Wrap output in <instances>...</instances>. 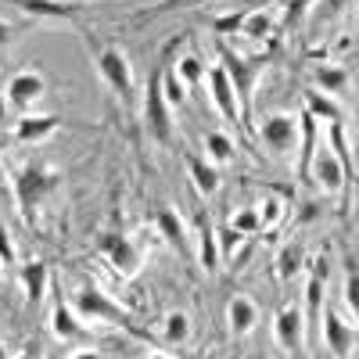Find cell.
I'll list each match as a JSON object with an SVG mask.
<instances>
[{
    "label": "cell",
    "instance_id": "6da1fadb",
    "mask_svg": "<svg viewBox=\"0 0 359 359\" xmlns=\"http://www.w3.org/2000/svg\"><path fill=\"white\" fill-rule=\"evenodd\" d=\"M72 309L90 320V323H111V327H130V316L123 306H115L111 298L97 287V284H86L79 291H72Z\"/></svg>",
    "mask_w": 359,
    "mask_h": 359
},
{
    "label": "cell",
    "instance_id": "7a4b0ae2",
    "mask_svg": "<svg viewBox=\"0 0 359 359\" xmlns=\"http://www.w3.org/2000/svg\"><path fill=\"white\" fill-rule=\"evenodd\" d=\"M57 187V172L47 169V165H25L18 176H15V198H18V208L22 216L29 219L33 216V208Z\"/></svg>",
    "mask_w": 359,
    "mask_h": 359
},
{
    "label": "cell",
    "instance_id": "3957f363",
    "mask_svg": "<svg viewBox=\"0 0 359 359\" xmlns=\"http://www.w3.org/2000/svg\"><path fill=\"white\" fill-rule=\"evenodd\" d=\"M169 101H165V90H162V69L147 79V90H144V115H147V130L158 144H169L172 140V115H169Z\"/></svg>",
    "mask_w": 359,
    "mask_h": 359
},
{
    "label": "cell",
    "instance_id": "277c9868",
    "mask_svg": "<svg viewBox=\"0 0 359 359\" xmlns=\"http://www.w3.org/2000/svg\"><path fill=\"white\" fill-rule=\"evenodd\" d=\"M306 176L323 194H341V187H345V162H341V155L334 151V147L320 144L313 151V158H309V172Z\"/></svg>",
    "mask_w": 359,
    "mask_h": 359
},
{
    "label": "cell",
    "instance_id": "5b68a950",
    "mask_svg": "<svg viewBox=\"0 0 359 359\" xmlns=\"http://www.w3.org/2000/svg\"><path fill=\"white\" fill-rule=\"evenodd\" d=\"M97 69H101V79L111 86V94H118V97L133 94V65L118 47H104L97 54Z\"/></svg>",
    "mask_w": 359,
    "mask_h": 359
},
{
    "label": "cell",
    "instance_id": "8992f818",
    "mask_svg": "<svg viewBox=\"0 0 359 359\" xmlns=\"http://www.w3.org/2000/svg\"><path fill=\"white\" fill-rule=\"evenodd\" d=\"M320 338L323 345L334 352V359H348L355 352V334L352 327L341 320V313L334 306H323V316H320Z\"/></svg>",
    "mask_w": 359,
    "mask_h": 359
},
{
    "label": "cell",
    "instance_id": "52a82bcc",
    "mask_svg": "<svg viewBox=\"0 0 359 359\" xmlns=\"http://www.w3.org/2000/svg\"><path fill=\"white\" fill-rule=\"evenodd\" d=\"M97 248L108 255V262L123 277H133L137 269H140V248H137L133 237H126V233H101L97 237Z\"/></svg>",
    "mask_w": 359,
    "mask_h": 359
},
{
    "label": "cell",
    "instance_id": "ba28073f",
    "mask_svg": "<svg viewBox=\"0 0 359 359\" xmlns=\"http://www.w3.org/2000/svg\"><path fill=\"white\" fill-rule=\"evenodd\" d=\"M259 137H262V144H266L273 155H291L294 144H298V123H294V115H287V111L266 115Z\"/></svg>",
    "mask_w": 359,
    "mask_h": 359
},
{
    "label": "cell",
    "instance_id": "9c48e42d",
    "mask_svg": "<svg viewBox=\"0 0 359 359\" xmlns=\"http://www.w3.org/2000/svg\"><path fill=\"white\" fill-rule=\"evenodd\" d=\"M273 334L277 345L287 352H306V313L298 306H280L277 320H273Z\"/></svg>",
    "mask_w": 359,
    "mask_h": 359
},
{
    "label": "cell",
    "instance_id": "30bf717a",
    "mask_svg": "<svg viewBox=\"0 0 359 359\" xmlns=\"http://www.w3.org/2000/svg\"><path fill=\"white\" fill-rule=\"evenodd\" d=\"M208 90H212V101H216V108H219V115L226 118V123H241L245 111H241V101H237V90H233V83L226 79L223 65L208 69Z\"/></svg>",
    "mask_w": 359,
    "mask_h": 359
},
{
    "label": "cell",
    "instance_id": "8fae6325",
    "mask_svg": "<svg viewBox=\"0 0 359 359\" xmlns=\"http://www.w3.org/2000/svg\"><path fill=\"white\" fill-rule=\"evenodd\" d=\"M223 72H226V79L233 83L237 97H241V111H245V118H248V104H252V83H255V65L241 62V57H237L233 50H226V47H223Z\"/></svg>",
    "mask_w": 359,
    "mask_h": 359
},
{
    "label": "cell",
    "instance_id": "7c38bea8",
    "mask_svg": "<svg viewBox=\"0 0 359 359\" xmlns=\"http://www.w3.org/2000/svg\"><path fill=\"white\" fill-rule=\"evenodd\" d=\"M43 90H47V79L40 76V72H18V76H11V83H8V101L11 104H18V108H29V104H36L40 97H43Z\"/></svg>",
    "mask_w": 359,
    "mask_h": 359
},
{
    "label": "cell",
    "instance_id": "4fadbf2b",
    "mask_svg": "<svg viewBox=\"0 0 359 359\" xmlns=\"http://www.w3.org/2000/svg\"><path fill=\"white\" fill-rule=\"evenodd\" d=\"M226 323H230V334L233 338H245L252 327L259 323V306L252 302L248 294H233L230 306H226Z\"/></svg>",
    "mask_w": 359,
    "mask_h": 359
},
{
    "label": "cell",
    "instance_id": "5bb4252c",
    "mask_svg": "<svg viewBox=\"0 0 359 359\" xmlns=\"http://www.w3.org/2000/svg\"><path fill=\"white\" fill-rule=\"evenodd\" d=\"M198 259H201L205 273H216L219 269V237H216V226L208 216L198 219Z\"/></svg>",
    "mask_w": 359,
    "mask_h": 359
},
{
    "label": "cell",
    "instance_id": "9a60e30c",
    "mask_svg": "<svg viewBox=\"0 0 359 359\" xmlns=\"http://www.w3.org/2000/svg\"><path fill=\"white\" fill-rule=\"evenodd\" d=\"M50 323H54V334L62 338V341H83V338H86V327L76 320V309L65 306V298H57V302H54Z\"/></svg>",
    "mask_w": 359,
    "mask_h": 359
},
{
    "label": "cell",
    "instance_id": "2e32d148",
    "mask_svg": "<svg viewBox=\"0 0 359 359\" xmlns=\"http://www.w3.org/2000/svg\"><path fill=\"white\" fill-rule=\"evenodd\" d=\"M187 172H191L194 187H198L205 198H212V194L219 191V172H216L212 162H205V158H198V155H187Z\"/></svg>",
    "mask_w": 359,
    "mask_h": 359
},
{
    "label": "cell",
    "instance_id": "e0dca14e",
    "mask_svg": "<svg viewBox=\"0 0 359 359\" xmlns=\"http://www.w3.org/2000/svg\"><path fill=\"white\" fill-rule=\"evenodd\" d=\"M22 284H25V298H29V306H40L43 302V294H47V266L43 262H29L22 266Z\"/></svg>",
    "mask_w": 359,
    "mask_h": 359
},
{
    "label": "cell",
    "instance_id": "ac0fdd59",
    "mask_svg": "<svg viewBox=\"0 0 359 359\" xmlns=\"http://www.w3.org/2000/svg\"><path fill=\"white\" fill-rule=\"evenodd\" d=\"M57 130V118L54 115H29V118H22V123L15 126V133H18V140L22 144H40V140H47L50 133Z\"/></svg>",
    "mask_w": 359,
    "mask_h": 359
},
{
    "label": "cell",
    "instance_id": "d6986e66",
    "mask_svg": "<svg viewBox=\"0 0 359 359\" xmlns=\"http://www.w3.org/2000/svg\"><path fill=\"white\" fill-rule=\"evenodd\" d=\"M155 226H158V233L172 248H187V226H184V219H180V212H172V208H158Z\"/></svg>",
    "mask_w": 359,
    "mask_h": 359
},
{
    "label": "cell",
    "instance_id": "ffe728a7",
    "mask_svg": "<svg viewBox=\"0 0 359 359\" xmlns=\"http://www.w3.org/2000/svg\"><path fill=\"white\" fill-rule=\"evenodd\" d=\"M302 266H306V248L298 241H287L277 252V277L280 280H294L298 273H302Z\"/></svg>",
    "mask_w": 359,
    "mask_h": 359
},
{
    "label": "cell",
    "instance_id": "44dd1931",
    "mask_svg": "<svg viewBox=\"0 0 359 359\" xmlns=\"http://www.w3.org/2000/svg\"><path fill=\"white\" fill-rule=\"evenodd\" d=\"M306 111H309L313 118H327L334 130H341V108L327 97V94H320V90H309V94H306Z\"/></svg>",
    "mask_w": 359,
    "mask_h": 359
},
{
    "label": "cell",
    "instance_id": "7402d4cb",
    "mask_svg": "<svg viewBox=\"0 0 359 359\" xmlns=\"http://www.w3.org/2000/svg\"><path fill=\"white\" fill-rule=\"evenodd\" d=\"M313 76H316V83L323 86V94H327V97L345 94V86H348V72H345L341 65H320Z\"/></svg>",
    "mask_w": 359,
    "mask_h": 359
},
{
    "label": "cell",
    "instance_id": "603a6c76",
    "mask_svg": "<svg viewBox=\"0 0 359 359\" xmlns=\"http://www.w3.org/2000/svg\"><path fill=\"white\" fill-rule=\"evenodd\" d=\"M162 338L169 345H184L191 338V316L187 313H169L165 323H162Z\"/></svg>",
    "mask_w": 359,
    "mask_h": 359
},
{
    "label": "cell",
    "instance_id": "cb8c5ba5",
    "mask_svg": "<svg viewBox=\"0 0 359 359\" xmlns=\"http://www.w3.org/2000/svg\"><path fill=\"white\" fill-rule=\"evenodd\" d=\"M273 33V15L269 11H248L245 15V22H241V36H248V40H262V36H269Z\"/></svg>",
    "mask_w": 359,
    "mask_h": 359
},
{
    "label": "cell",
    "instance_id": "d4e9b609",
    "mask_svg": "<svg viewBox=\"0 0 359 359\" xmlns=\"http://www.w3.org/2000/svg\"><path fill=\"white\" fill-rule=\"evenodd\" d=\"M323 277L327 273H313L309 277V287H306V302H309V323L320 327V316H323Z\"/></svg>",
    "mask_w": 359,
    "mask_h": 359
},
{
    "label": "cell",
    "instance_id": "484cf974",
    "mask_svg": "<svg viewBox=\"0 0 359 359\" xmlns=\"http://www.w3.org/2000/svg\"><path fill=\"white\" fill-rule=\"evenodd\" d=\"M345 306L359 320V262L355 259H345Z\"/></svg>",
    "mask_w": 359,
    "mask_h": 359
},
{
    "label": "cell",
    "instance_id": "4316f807",
    "mask_svg": "<svg viewBox=\"0 0 359 359\" xmlns=\"http://www.w3.org/2000/svg\"><path fill=\"white\" fill-rule=\"evenodd\" d=\"M230 230H233V233H241V237H248V233L262 230L259 208H237V212H233V219H230Z\"/></svg>",
    "mask_w": 359,
    "mask_h": 359
},
{
    "label": "cell",
    "instance_id": "83f0119b",
    "mask_svg": "<svg viewBox=\"0 0 359 359\" xmlns=\"http://www.w3.org/2000/svg\"><path fill=\"white\" fill-rule=\"evenodd\" d=\"M22 11H33V15H69L72 4L69 0H18Z\"/></svg>",
    "mask_w": 359,
    "mask_h": 359
},
{
    "label": "cell",
    "instance_id": "f1b7e54d",
    "mask_svg": "<svg viewBox=\"0 0 359 359\" xmlns=\"http://www.w3.org/2000/svg\"><path fill=\"white\" fill-rule=\"evenodd\" d=\"M205 151H208L212 162H230L233 158V144H230L226 133H208L205 137Z\"/></svg>",
    "mask_w": 359,
    "mask_h": 359
},
{
    "label": "cell",
    "instance_id": "f546056e",
    "mask_svg": "<svg viewBox=\"0 0 359 359\" xmlns=\"http://www.w3.org/2000/svg\"><path fill=\"white\" fill-rule=\"evenodd\" d=\"M172 69H176V76L184 79V86H191V83H201L205 79V72H201V62L194 54H187V57H180V62H172Z\"/></svg>",
    "mask_w": 359,
    "mask_h": 359
},
{
    "label": "cell",
    "instance_id": "4dcf8cb0",
    "mask_svg": "<svg viewBox=\"0 0 359 359\" xmlns=\"http://www.w3.org/2000/svg\"><path fill=\"white\" fill-rule=\"evenodd\" d=\"M280 216H284V205H280V198H266L262 212H259V219H262V230H273V226L280 223Z\"/></svg>",
    "mask_w": 359,
    "mask_h": 359
},
{
    "label": "cell",
    "instance_id": "1f68e13d",
    "mask_svg": "<svg viewBox=\"0 0 359 359\" xmlns=\"http://www.w3.org/2000/svg\"><path fill=\"white\" fill-rule=\"evenodd\" d=\"M323 18H338L341 11H348V8H355V0H323Z\"/></svg>",
    "mask_w": 359,
    "mask_h": 359
},
{
    "label": "cell",
    "instance_id": "d6a6232c",
    "mask_svg": "<svg viewBox=\"0 0 359 359\" xmlns=\"http://www.w3.org/2000/svg\"><path fill=\"white\" fill-rule=\"evenodd\" d=\"M241 22H245V15H226V18L216 22V29H219V33H233V29L241 33Z\"/></svg>",
    "mask_w": 359,
    "mask_h": 359
},
{
    "label": "cell",
    "instance_id": "836d02e7",
    "mask_svg": "<svg viewBox=\"0 0 359 359\" xmlns=\"http://www.w3.org/2000/svg\"><path fill=\"white\" fill-rule=\"evenodd\" d=\"M0 259H4V262H15V248H11V241H8L4 230H0Z\"/></svg>",
    "mask_w": 359,
    "mask_h": 359
},
{
    "label": "cell",
    "instance_id": "e575fe53",
    "mask_svg": "<svg viewBox=\"0 0 359 359\" xmlns=\"http://www.w3.org/2000/svg\"><path fill=\"white\" fill-rule=\"evenodd\" d=\"M8 40H11V25H8V22H0V47H4Z\"/></svg>",
    "mask_w": 359,
    "mask_h": 359
},
{
    "label": "cell",
    "instance_id": "d590c367",
    "mask_svg": "<svg viewBox=\"0 0 359 359\" xmlns=\"http://www.w3.org/2000/svg\"><path fill=\"white\" fill-rule=\"evenodd\" d=\"M0 123H8V97L0 94Z\"/></svg>",
    "mask_w": 359,
    "mask_h": 359
},
{
    "label": "cell",
    "instance_id": "8d00e7d4",
    "mask_svg": "<svg viewBox=\"0 0 359 359\" xmlns=\"http://www.w3.org/2000/svg\"><path fill=\"white\" fill-rule=\"evenodd\" d=\"M72 359H101L97 352H79V355H72Z\"/></svg>",
    "mask_w": 359,
    "mask_h": 359
},
{
    "label": "cell",
    "instance_id": "74e56055",
    "mask_svg": "<svg viewBox=\"0 0 359 359\" xmlns=\"http://www.w3.org/2000/svg\"><path fill=\"white\" fill-rule=\"evenodd\" d=\"M147 359H172V355H162V352H155V355H147Z\"/></svg>",
    "mask_w": 359,
    "mask_h": 359
},
{
    "label": "cell",
    "instance_id": "f35d334b",
    "mask_svg": "<svg viewBox=\"0 0 359 359\" xmlns=\"http://www.w3.org/2000/svg\"><path fill=\"white\" fill-rule=\"evenodd\" d=\"M0 359H8V348L4 345H0Z\"/></svg>",
    "mask_w": 359,
    "mask_h": 359
},
{
    "label": "cell",
    "instance_id": "ab89813d",
    "mask_svg": "<svg viewBox=\"0 0 359 359\" xmlns=\"http://www.w3.org/2000/svg\"><path fill=\"white\" fill-rule=\"evenodd\" d=\"M18 359H33V355H29V352H25V355H18Z\"/></svg>",
    "mask_w": 359,
    "mask_h": 359
},
{
    "label": "cell",
    "instance_id": "60d3db41",
    "mask_svg": "<svg viewBox=\"0 0 359 359\" xmlns=\"http://www.w3.org/2000/svg\"><path fill=\"white\" fill-rule=\"evenodd\" d=\"M255 359H269V355H255Z\"/></svg>",
    "mask_w": 359,
    "mask_h": 359
}]
</instances>
